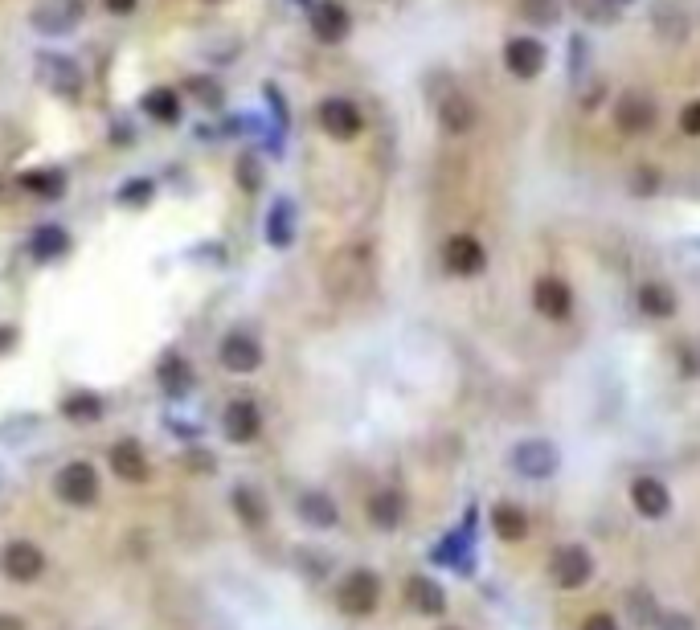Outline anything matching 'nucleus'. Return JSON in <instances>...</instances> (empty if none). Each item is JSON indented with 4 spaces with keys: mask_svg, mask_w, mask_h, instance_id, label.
Wrapping results in <instances>:
<instances>
[{
    "mask_svg": "<svg viewBox=\"0 0 700 630\" xmlns=\"http://www.w3.org/2000/svg\"><path fill=\"white\" fill-rule=\"evenodd\" d=\"M365 512H369V524H373V528H398L406 504H402V495H398V491H377L373 500L365 504Z\"/></svg>",
    "mask_w": 700,
    "mask_h": 630,
    "instance_id": "aec40b11",
    "label": "nucleus"
},
{
    "mask_svg": "<svg viewBox=\"0 0 700 630\" xmlns=\"http://www.w3.org/2000/svg\"><path fill=\"white\" fill-rule=\"evenodd\" d=\"M160 381H164L172 393H181V389H189V381H193V369L185 365L181 356H168L164 365H160Z\"/></svg>",
    "mask_w": 700,
    "mask_h": 630,
    "instance_id": "cd10ccee",
    "label": "nucleus"
},
{
    "mask_svg": "<svg viewBox=\"0 0 700 630\" xmlns=\"http://www.w3.org/2000/svg\"><path fill=\"white\" fill-rule=\"evenodd\" d=\"M516 471L520 475H529V479H545L557 471V450L549 442H520L516 446Z\"/></svg>",
    "mask_w": 700,
    "mask_h": 630,
    "instance_id": "ddd939ff",
    "label": "nucleus"
},
{
    "mask_svg": "<svg viewBox=\"0 0 700 630\" xmlns=\"http://www.w3.org/2000/svg\"><path fill=\"white\" fill-rule=\"evenodd\" d=\"M152 197V180H131L119 189V205H144Z\"/></svg>",
    "mask_w": 700,
    "mask_h": 630,
    "instance_id": "c85d7f7f",
    "label": "nucleus"
},
{
    "mask_svg": "<svg viewBox=\"0 0 700 630\" xmlns=\"http://www.w3.org/2000/svg\"><path fill=\"white\" fill-rule=\"evenodd\" d=\"M217 360L230 369V373H254L262 365V344L250 336V332H230L217 348Z\"/></svg>",
    "mask_w": 700,
    "mask_h": 630,
    "instance_id": "0eeeda50",
    "label": "nucleus"
},
{
    "mask_svg": "<svg viewBox=\"0 0 700 630\" xmlns=\"http://www.w3.org/2000/svg\"><path fill=\"white\" fill-rule=\"evenodd\" d=\"M504 66L516 78H537L545 70V45L537 37H512L504 45Z\"/></svg>",
    "mask_w": 700,
    "mask_h": 630,
    "instance_id": "9d476101",
    "label": "nucleus"
},
{
    "mask_svg": "<svg viewBox=\"0 0 700 630\" xmlns=\"http://www.w3.org/2000/svg\"><path fill=\"white\" fill-rule=\"evenodd\" d=\"M439 123L451 135H467L475 127V103L467 95H459V90H451V95L439 99Z\"/></svg>",
    "mask_w": 700,
    "mask_h": 630,
    "instance_id": "dca6fc26",
    "label": "nucleus"
},
{
    "mask_svg": "<svg viewBox=\"0 0 700 630\" xmlns=\"http://www.w3.org/2000/svg\"><path fill=\"white\" fill-rule=\"evenodd\" d=\"M680 127H684L688 135H700V99H696V103H688V107L680 111Z\"/></svg>",
    "mask_w": 700,
    "mask_h": 630,
    "instance_id": "7c9ffc66",
    "label": "nucleus"
},
{
    "mask_svg": "<svg viewBox=\"0 0 700 630\" xmlns=\"http://www.w3.org/2000/svg\"><path fill=\"white\" fill-rule=\"evenodd\" d=\"M111 471L123 483H148L152 479V463L144 455V446L131 442V438H123V442L111 446Z\"/></svg>",
    "mask_w": 700,
    "mask_h": 630,
    "instance_id": "1a4fd4ad",
    "label": "nucleus"
},
{
    "mask_svg": "<svg viewBox=\"0 0 700 630\" xmlns=\"http://www.w3.org/2000/svg\"><path fill=\"white\" fill-rule=\"evenodd\" d=\"M406 602H410V610L430 614V618L447 610V594L439 590V581H430V577H410L406 581Z\"/></svg>",
    "mask_w": 700,
    "mask_h": 630,
    "instance_id": "f3484780",
    "label": "nucleus"
},
{
    "mask_svg": "<svg viewBox=\"0 0 700 630\" xmlns=\"http://www.w3.org/2000/svg\"><path fill=\"white\" fill-rule=\"evenodd\" d=\"M582 630H619V622L610 618V614H590V618L582 622Z\"/></svg>",
    "mask_w": 700,
    "mask_h": 630,
    "instance_id": "2f4dec72",
    "label": "nucleus"
},
{
    "mask_svg": "<svg viewBox=\"0 0 700 630\" xmlns=\"http://www.w3.org/2000/svg\"><path fill=\"white\" fill-rule=\"evenodd\" d=\"M62 414L70 422H99L103 418V397H95V393H70L62 401Z\"/></svg>",
    "mask_w": 700,
    "mask_h": 630,
    "instance_id": "393cba45",
    "label": "nucleus"
},
{
    "mask_svg": "<svg viewBox=\"0 0 700 630\" xmlns=\"http://www.w3.org/2000/svg\"><path fill=\"white\" fill-rule=\"evenodd\" d=\"M234 512H238V520L250 524V528H262V524H267V504H262V495L250 491V487H238V491H234Z\"/></svg>",
    "mask_w": 700,
    "mask_h": 630,
    "instance_id": "a878e982",
    "label": "nucleus"
},
{
    "mask_svg": "<svg viewBox=\"0 0 700 630\" xmlns=\"http://www.w3.org/2000/svg\"><path fill=\"white\" fill-rule=\"evenodd\" d=\"M222 430H226V438L238 442V446L254 442V438L262 434V414H258V405L246 401V397L230 401V405H226V414H222Z\"/></svg>",
    "mask_w": 700,
    "mask_h": 630,
    "instance_id": "6e6552de",
    "label": "nucleus"
},
{
    "mask_svg": "<svg viewBox=\"0 0 700 630\" xmlns=\"http://www.w3.org/2000/svg\"><path fill=\"white\" fill-rule=\"evenodd\" d=\"M238 180H242V189H246V193H254V189L262 185V172H258L254 156H242V160H238Z\"/></svg>",
    "mask_w": 700,
    "mask_h": 630,
    "instance_id": "c756f323",
    "label": "nucleus"
},
{
    "mask_svg": "<svg viewBox=\"0 0 700 630\" xmlns=\"http://www.w3.org/2000/svg\"><path fill=\"white\" fill-rule=\"evenodd\" d=\"M377 602H381V581L369 569H353L340 581V590H336V606L348 618H369L377 610Z\"/></svg>",
    "mask_w": 700,
    "mask_h": 630,
    "instance_id": "f257e3e1",
    "label": "nucleus"
},
{
    "mask_svg": "<svg viewBox=\"0 0 700 630\" xmlns=\"http://www.w3.org/2000/svg\"><path fill=\"white\" fill-rule=\"evenodd\" d=\"M492 524H496V532L504 540H524V536H529V516H524L516 504H500L496 516H492Z\"/></svg>",
    "mask_w": 700,
    "mask_h": 630,
    "instance_id": "bb28decb",
    "label": "nucleus"
},
{
    "mask_svg": "<svg viewBox=\"0 0 700 630\" xmlns=\"http://www.w3.org/2000/svg\"><path fill=\"white\" fill-rule=\"evenodd\" d=\"M312 33L324 45L344 41L348 37V13H344V5H336V0H320V5L312 9Z\"/></svg>",
    "mask_w": 700,
    "mask_h": 630,
    "instance_id": "2eb2a0df",
    "label": "nucleus"
},
{
    "mask_svg": "<svg viewBox=\"0 0 700 630\" xmlns=\"http://www.w3.org/2000/svg\"><path fill=\"white\" fill-rule=\"evenodd\" d=\"M140 107H144V115L148 119H156V123H181V95L172 86H152L148 95L140 99Z\"/></svg>",
    "mask_w": 700,
    "mask_h": 630,
    "instance_id": "a211bd4d",
    "label": "nucleus"
},
{
    "mask_svg": "<svg viewBox=\"0 0 700 630\" xmlns=\"http://www.w3.org/2000/svg\"><path fill=\"white\" fill-rule=\"evenodd\" d=\"M635 299H639L643 315H651V320H668V315L676 311V299H672V291L664 283H643Z\"/></svg>",
    "mask_w": 700,
    "mask_h": 630,
    "instance_id": "4be33fe9",
    "label": "nucleus"
},
{
    "mask_svg": "<svg viewBox=\"0 0 700 630\" xmlns=\"http://www.w3.org/2000/svg\"><path fill=\"white\" fill-rule=\"evenodd\" d=\"M70 250V234L62 230V225H41V230H33L29 238V254L37 262H50V258H62Z\"/></svg>",
    "mask_w": 700,
    "mask_h": 630,
    "instance_id": "6ab92c4d",
    "label": "nucleus"
},
{
    "mask_svg": "<svg viewBox=\"0 0 700 630\" xmlns=\"http://www.w3.org/2000/svg\"><path fill=\"white\" fill-rule=\"evenodd\" d=\"M0 573L17 585H29L46 573V553H41L33 540H9V545L0 549Z\"/></svg>",
    "mask_w": 700,
    "mask_h": 630,
    "instance_id": "7ed1b4c3",
    "label": "nucleus"
},
{
    "mask_svg": "<svg viewBox=\"0 0 700 630\" xmlns=\"http://www.w3.org/2000/svg\"><path fill=\"white\" fill-rule=\"evenodd\" d=\"M21 189L37 193V197H62L66 193V176L58 168H37V172H21Z\"/></svg>",
    "mask_w": 700,
    "mask_h": 630,
    "instance_id": "412c9836",
    "label": "nucleus"
},
{
    "mask_svg": "<svg viewBox=\"0 0 700 630\" xmlns=\"http://www.w3.org/2000/svg\"><path fill=\"white\" fill-rule=\"evenodd\" d=\"M533 307L545 315V320H570V311H574V291H570V283H561V279H537V287H533Z\"/></svg>",
    "mask_w": 700,
    "mask_h": 630,
    "instance_id": "9b49d317",
    "label": "nucleus"
},
{
    "mask_svg": "<svg viewBox=\"0 0 700 630\" xmlns=\"http://www.w3.org/2000/svg\"><path fill=\"white\" fill-rule=\"evenodd\" d=\"M291 234H295V209H291V201H275L271 217H267V242L283 250V246H291Z\"/></svg>",
    "mask_w": 700,
    "mask_h": 630,
    "instance_id": "5701e85b",
    "label": "nucleus"
},
{
    "mask_svg": "<svg viewBox=\"0 0 700 630\" xmlns=\"http://www.w3.org/2000/svg\"><path fill=\"white\" fill-rule=\"evenodd\" d=\"M0 630H29V626H25V618H17V614H0Z\"/></svg>",
    "mask_w": 700,
    "mask_h": 630,
    "instance_id": "72a5a7b5",
    "label": "nucleus"
},
{
    "mask_svg": "<svg viewBox=\"0 0 700 630\" xmlns=\"http://www.w3.org/2000/svg\"><path fill=\"white\" fill-rule=\"evenodd\" d=\"M299 516L308 524H316V528H332L336 524V504L328 500V495H320V491H308L299 500Z\"/></svg>",
    "mask_w": 700,
    "mask_h": 630,
    "instance_id": "b1692460",
    "label": "nucleus"
},
{
    "mask_svg": "<svg viewBox=\"0 0 700 630\" xmlns=\"http://www.w3.org/2000/svg\"><path fill=\"white\" fill-rule=\"evenodd\" d=\"M549 577L561 585V590H578V585H586L594 577V561H590V553L582 545H565V549L553 553Z\"/></svg>",
    "mask_w": 700,
    "mask_h": 630,
    "instance_id": "39448f33",
    "label": "nucleus"
},
{
    "mask_svg": "<svg viewBox=\"0 0 700 630\" xmlns=\"http://www.w3.org/2000/svg\"><path fill=\"white\" fill-rule=\"evenodd\" d=\"M54 491L62 495V504H70V508H91V504H99V471L91 467V463H66L62 471H58V479H54Z\"/></svg>",
    "mask_w": 700,
    "mask_h": 630,
    "instance_id": "f03ea898",
    "label": "nucleus"
},
{
    "mask_svg": "<svg viewBox=\"0 0 700 630\" xmlns=\"http://www.w3.org/2000/svg\"><path fill=\"white\" fill-rule=\"evenodd\" d=\"M484 246H479L471 234H455L447 246H443V266L451 270V275H459V279H471V275H479L484 270Z\"/></svg>",
    "mask_w": 700,
    "mask_h": 630,
    "instance_id": "423d86ee",
    "label": "nucleus"
},
{
    "mask_svg": "<svg viewBox=\"0 0 700 630\" xmlns=\"http://www.w3.org/2000/svg\"><path fill=\"white\" fill-rule=\"evenodd\" d=\"M615 123H619V131H627V135H643V131H651V123H655V103H651L647 95H623L619 107H615Z\"/></svg>",
    "mask_w": 700,
    "mask_h": 630,
    "instance_id": "4468645a",
    "label": "nucleus"
},
{
    "mask_svg": "<svg viewBox=\"0 0 700 630\" xmlns=\"http://www.w3.org/2000/svg\"><path fill=\"white\" fill-rule=\"evenodd\" d=\"M316 119H320V127L332 135V140H357V135L365 131L361 107L348 103V99H324L316 107Z\"/></svg>",
    "mask_w": 700,
    "mask_h": 630,
    "instance_id": "20e7f679",
    "label": "nucleus"
},
{
    "mask_svg": "<svg viewBox=\"0 0 700 630\" xmlns=\"http://www.w3.org/2000/svg\"><path fill=\"white\" fill-rule=\"evenodd\" d=\"M103 5H107L115 17H127L131 9H136V0H103Z\"/></svg>",
    "mask_w": 700,
    "mask_h": 630,
    "instance_id": "473e14b6",
    "label": "nucleus"
},
{
    "mask_svg": "<svg viewBox=\"0 0 700 630\" xmlns=\"http://www.w3.org/2000/svg\"><path fill=\"white\" fill-rule=\"evenodd\" d=\"M631 504H635V512H643L647 520H660V516L672 512V495H668V487H664L660 479L643 475V479L631 483Z\"/></svg>",
    "mask_w": 700,
    "mask_h": 630,
    "instance_id": "f8f14e48",
    "label": "nucleus"
}]
</instances>
